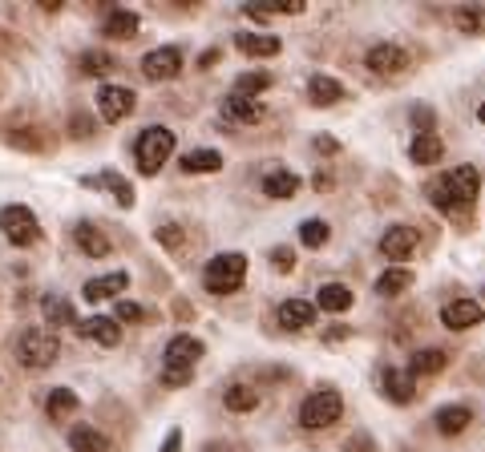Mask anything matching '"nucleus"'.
<instances>
[{
    "instance_id": "obj_3",
    "label": "nucleus",
    "mask_w": 485,
    "mask_h": 452,
    "mask_svg": "<svg viewBox=\"0 0 485 452\" xmlns=\"http://www.w3.org/2000/svg\"><path fill=\"white\" fill-rule=\"evenodd\" d=\"M243 278H247V254H235V251L214 254L203 270V283L211 295H230V291L243 287Z\"/></svg>"
},
{
    "instance_id": "obj_15",
    "label": "nucleus",
    "mask_w": 485,
    "mask_h": 452,
    "mask_svg": "<svg viewBox=\"0 0 485 452\" xmlns=\"http://www.w3.org/2000/svg\"><path fill=\"white\" fill-rule=\"evenodd\" d=\"M125 283H130V275L125 270H109V275H97L85 283V291H81V299H89V303H101V299H114L125 291Z\"/></svg>"
},
{
    "instance_id": "obj_23",
    "label": "nucleus",
    "mask_w": 485,
    "mask_h": 452,
    "mask_svg": "<svg viewBox=\"0 0 485 452\" xmlns=\"http://www.w3.org/2000/svg\"><path fill=\"white\" fill-rule=\"evenodd\" d=\"M138 28H141V17H138V12L114 9V12L106 17V25H101V33L114 36V41H130V36H138Z\"/></svg>"
},
{
    "instance_id": "obj_27",
    "label": "nucleus",
    "mask_w": 485,
    "mask_h": 452,
    "mask_svg": "<svg viewBox=\"0 0 485 452\" xmlns=\"http://www.w3.org/2000/svg\"><path fill=\"white\" fill-rule=\"evenodd\" d=\"M81 186H106L109 194H117V206H122V210L133 206V186L125 182L122 174H114V170H106V174H97V178H85Z\"/></svg>"
},
{
    "instance_id": "obj_35",
    "label": "nucleus",
    "mask_w": 485,
    "mask_h": 452,
    "mask_svg": "<svg viewBox=\"0 0 485 452\" xmlns=\"http://www.w3.org/2000/svg\"><path fill=\"white\" fill-rule=\"evenodd\" d=\"M271 73H263V69H255V73H243V77H235V97H251L255 101L259 93H267L271 89Z\"/></svg>"
},
{
    "instance_id": "obj_19",
    "label": "nucleus",
    "mask_w": 485,
    "mask_h": 452,
    "mask_svg": "<svg viewBox=\"0 0 485 452\" xmlns=\"http://www.w3.org/2000/svg\"><path fill=\"white\" fill-rule=\"evenodd\" d=\"M203 359V343L194 335H174L166 343V364H174V367H194Z\"/></svg>"
},
{
    "instance_id": "obj_9",
    "label": "nucleus",
    "mask_w": 485,
    "mask_h": 452,
    "mask_svg": "<svg viewBox=\"0 0 485 452\" xmlns=\"http://www.w3.org/2000/svg\"><path fill=\"white\" fill-rule=\"evenodd\" d=\"M481 319H485V307L477 303V299H449V303L441 307V323H445L449 331L477 327Z\"/></svg>"
},
{
    "instance_id": "obj_45",
    "label": "nucleus",
    "mask_w": 485,
    "mask_h": 452,
    "mask_svg": "<svg viewBox=\"0 0 485 452\" xmlns=\"http://www.w3.org/2000/svg\"><path fill=\"white\" fill-rule=\"evenodd\" d=\"M73 133H77V138H89V133H93V122H89L85 113H73Z\"/></svg>"
},
{
    "instance_id": "obj_8",
    "label": "nucleus",
    "mask_w": 485,
    "mask_h": 452,
    "mask_svg": "<svg viewBox=\"0 0 485 452\" xmlns=\"http://www.w3.org/2000/svg\"><path fill=\"white\" fill-rule=\"evenodd\" d=\"M182 69V49L178 44H162V49H150L141 57V77L146 81H170Z\"/></svg>"
},
{
    "instance_id": "obj_5",
    "label": "nucleus",
    "mask_w": 485,
    "mask_h": 452,
    "mask_svg": "<svg viewBox=\"0 0 485 452\" xmlns=\"http://www.w3.org/2000/svg\"><path fill=\"white\" fill-rule=\"evenodd\" d=\"M340 416H344V396L332 391V388L311 391L308 400L300 404V424L303 428H332Z\"/></svg>"
},
{
    "instance_id": "obj_12",
    "label": "nucleus",
    "mask_w": 485,
    "mask_h": 452,
    "mask_svg": "<svg viewBox=\"0 0 485 452\" xmlns=\"http://www.w3.org/2000/svg\"><path fill=\"white\" fill-rule=\"evenodd\" d=\"M77 331L85 339H93V343H101V348H117V343H122V323H117L114 315H93V319H81Z\"/></svg>"
},
{
    "instance_id": "obj_14",
    "label": "nucleus",
    "mask_w": 485,
    "mask_h": 452,
    "mask_svg": "<svg viewBox=\"0 0 485 452\" xmlns=\"http://www.w3.org/2000/svg\"><path fill=\"white\" fill-rule=\"evenodd\" d=\"M380 388H384V396L392 404H413L416 400V383L408 372H400V367H384L380 372Z\"/></svg>"
},
{
    "instance_id": "obj_41",
    "label": "nucleus",
    "mask_w": 485,
    "mask_h": 452,
    "mask_svg": "<svg viewBox=\"0 0 485 452\" xmlns=\"http://www.w3.org/2000/svg\"><path fill=\"white\" fill-rule=\"evenodd\" d=\"M190 375H194V367H174V364L162 367V383H170V388H178V383H190Z\"/></svg>"
},
{
    "instance_id": "obj_40",
    "label": "nucleus",
    "mask_w": 485,
    "mask_h": 452,
    "mask_svg": "<svg viewBox=\"0 0 485 452\" xmlns=\"http://www.w3.org/2000/svg\"><path fill=\"white\" fill-rule=\"evenodd\" d=\"M114 319L117 323H138V319H146V311H141L138 303H130V299H122V303L114 307Z\"/></svg>"
},
{
    "instance_id": "obj_33",
    "label": "nucleus",
    "mask_w": 485,
    "mask_h": 452,
    "mask_svg": "<svg viewBox=\"0 0 485 452\" xmlns=\"http://www.w3.org/2000/svg\"><path fill=\"white\" fill-rule=\"evenodd\" d=\"M77 69L85 73V77H106V73H114L117 65H114V57H109L106 49H89V52H81L77 57Z\"/></svg>"
},
{
    "instance_id": "obj_26",
    "label": "nucleus",
    "mask_w": 485,
    "mask_h": 452,
    "mask_svg": "<svg viewBox=\"0 0 485 452\" xmlns=\"http://www.w3.org/2000/svg\"><path fill=\"white\" fill-rule=\"evenodd\" d=\"M41 311H44V319H49V331L53 327H77V315H73L69 299H61V295H44Z\"/></svg>"
},
{
    "instance_id": "obj_31",
    "label": "nucleus",
    "mask_w": 485,
    "mask_h": 452,
    "mask_svg": "<svg viewBox=\"0 0 485 452\" xmlns=\"http://www.w3.org/2000/svg\"><path fill=\"white\" fill-rule=\"evenodd\" d=\"M222 404H227V412H255L259 408V391L247 388V383H230V388L222 391Z\"/></svg>"
},
{
    "instance_id": "obj_7",
    "label": "nucleus",
    "mask_w": 485,
    "mask_h": 452,
    "mask_svg": "<svg viewBox=\"0 0 485 452\" xmlns=\"http://www.w3.org/2000/svg\"><path fill=\"white\" fill-rule=\"evenodd\" d=\"M133 109H138V93H133L130 85H101L97 89V113H101L109 125L125 122Z\"/></svg>"
},
{
    "instance_id": "obj_25",
    "label": "nucleus",
    "mask_w": 485,
    "mask_h": 452,
    "mask_svg": "<svg viewBox=\"0 0 485 452\" xmlns=\"http://www.w3.org/2000/svg\"><path fill=\"white\" fill-rule=\"evenodd\" d=\"M186 170V174H219L222 170V154L219 149H190V154H182V162H178Z\"/></svg>"
},
{
    "instance_id": "obj_2",
    "label": "nucleus",
    "mask_w": 485,
    "mask_h": 452,
    "mask_svg": "<svg viewBox=\"0 0 485 452\" xmlns=\"http://www.w3.org/2000/svg\"><path fill=\"white\" fill-rule=\"evenodd\" d=\"M170 154H174V133H170L166 125H146V130L138 133V141H133V162H138V170L146 178L158 174Z\"/></svg>"
},
{
    "instance_id": "obj_48",
    "label": "nucleus",
    "mask_w": 485,
    "mask_h": 452,
    "mask_svg": "<svg viewBox=\"0 0 485 452\" xmlns=\"http://www.w3.org/2000/svg\"><path fill=\"white\" fill-rule=\"evenodd\" d=\"M214 61H219V49H206L203 57H198V69H211Z\"/></svg>"
},
{
    "instance_id": "obj_36",
    "label": "nucleus",
    "mask_w": 485,
    "mask_h": 452,
    "mask_svg": "<svg viewBox=\"0 0 485 452\" xmlns=\"http://www.w3.org/2000/svg\"><path fill=\"white\" fill-rule=\"evenodd\" d=\"M327 238H332V230H327L324 218H303V222H300V243L303 246H311V251H316V246H324Z\"/></svg>"
},
{
    "instance_id": "obj_20",
    "label": "nucleus",
    "mask_w": 485,
    "mask_h": 452,
    "mask_svg": "<svg viewBox=\"0 0 485 452\" xmlns=\"http://www.w3.org/2000/svg\"><path fill=\"white\" fill-rule=\"evenodd\" d=\"M445 154V141L437 138V133H416L413 141H408V157H413V165H437Z\"/></svg>"
},
{
    "instance_id": "obj_18",
    "label": "nucleus",
    "mask_w": 485,
    "mask_h": 452,
    "mask_svg": "<svg viewBox=\"0 0 485 452\" xmlns=\"http://www.w3.org/2000/svg\"><path fill=\"white\" fill-rule=\"evenodd\" d=\"M73 238H77L81 254H89V259H106L109 251H114V243L106 238V230H97L93 222H77V230H73Z\"/></svg>"
},
{
    "instance_id": "obj_24",
    "label": "nucleus",
    "mask_w": 485,
    "mask_h": 452,
    "mask_svg": "<svg viewBox=\"0 0 485 452\" xmlns=\"http://www.w3.org/2000/svg\"><path fill=\"white\" fill-rule=\"evenodd\" d=\"M235 44H238V52H247V57H275V52L283 49V41L271 33H243V36H235Z\"/></svg>"
},
{
    "instance_id": "obj_46",
    "label": "nucleus",
    "mask_w": 485,
    "mask_h": 452,
    "mask_svg": "<svg viewBox=\"0 0 485 452\" xmlns=\"http://www.w3.org/2000/svg\"><path fill=\"white\" fill-rule=\"evenodd\" d=\"M178 444H182V432H178V428H170L166 440H162V452H178Z\"/></svg>"
},
{
    "instance_id": "obj_10",
    "label": "nucleus",
    "mask_w": 485,
    "mask_h": 452,
    "mask_svg": "<svg viewBox=\"0 0 485 452\" xmlns=\"http://www.w3.org/2000/svg\"><path fill=\"white\" fill-rule=\"evenodd\" d=\"M364 65H368L372 73H400V69H408V52L400 49V44H392V41H380V44H372L368 49Z\"/></svg>"
},
{
    "instance_id": "obj_47",
    "label": "nucleus",
    "mask_w": 485,
    "mask_h": 452,
    "mask_svg": "<svg viewBox=\"0 0 485 452\" xmlns=\"http://www.w3.org/2000/svg\"><path fill=\"white\" fill-rule=\"evenodd\" d=\"M316 149H319V154H335L340 141H335V138H316Z\"/></svg>"
},
{
    "instance_id": "obj_43",
    "label": "nucleus",
    "mask_w": 485,
    "mask_h": 452,
    "mask_svg": "<svg viewBox=\"0 0 485 452\" xmlns=\"http://www.w3.org/2000/svg\"><path fill=\"white\" fill-rule=\"evenodd\" d=\"M344 452H376V444H372V436H352V440L344 444Z\"/></svg>"
},
{
    "instance_id": "obj_39",
    "label": "nucleus",
    "mask_w": 485,
    "mask_h": 452,
    "mask_svg": "<svg viewBox=\"0 0 485 452\" xmlns=\"http://www.w3.org/2000/svg\"><path fill=\"white\" fill-rule=\"evenodd\" d=\"M457 28L461 33H477V28H481V9H477V4H469V9H457Z\"/></svg>"
},
{
    "instance_id": "obj_16",
    "label": "nucleus",
    "mask_w": 485,
    "mask_h": 452,
    "mask_svg": "<svg viewBox=\"0 0 485 452\" xmlns=\"http://www.w3.org/2000/svg\"><path fill=\"white\" fill-rule=\"evenodd\" d=\"M222 113H227V122H238V125H255L267 117V105L263 101H251V97H235L230 93L222 101Z\"/></svg>"
},
{
    "instance_id": "obj_38",
    "label": "nucleus",
    "mask_w": 485,
    "mask_h": 452,
    "mask_svg": "<svg viewBox=\"0 0 485 452\" xmlns=\"http://www.w3.org/2000/svg\"><path fill=\"white\" fill-rule=\"evenodd\" d=\"M158 243L166 246L170 254H178V251H182V246H186V238H182V230H178L174 222H166V226H158Z\"/></svg>"
},
{
    "instance_id": "obj_50",
    "label": "nucleus",
    "mask_w": 485,
    "mask_h": 452,
    "mask_svg": "<svg viewBox=\"0 0 485 452\" xmlns=\"http://www.w3.org/2000/svg\"><path fill=\"white\" fill-rule=\"evenodd\" d=\"M477 117H481V125H485V101H481V109H477Z\"/></svg>"
},
{
    "instance_id": "obj_44",
    "label": "nucleus",
    "mask_w": 485,
    "mask_h": 452,
    "mask_svg": "<svg viewBox=\"0 0 485 452\" xmlns=\"http://www.w3.org/2000/svg\"><path fill=\"white\" fill-rule=\"evenodd\" d=\"M413 122L421 125V133H432V109H424V105H416V109H413Z\"/></svg>"
},
{
    "instance_id": "obj_1",
    "label": "nucleus",
    "mask_w": 485,
    "mask_h": 452,
    "mask_svg": "<svg viewBox=\"0 0 485 452\" xmlns=\"http://www.w3.org/2000/svg\"><path fill=\"white\" fill-rule=\"evenodd\" d=\"M477 190H481V170L477 165H453L449 174L437 178V186H432V206L437 210H461L469 206V202L477 198Z\"/></svg>"
},
{
    "instance_id": "obj_21",
    "label": "nucleus",
    "mask_w": 485,
    "mask_h": 452,
    "mask_svg": "<svg viewBox=\"0 0 485 452\" xmlns=\"http://www.w3.org/2000/svg\"><path fill=\"white\" fill-rule=\"evenodd\" d=\"M432 424L441 428L445 436H457V432H465V428L473 424V408H465V404H445V408H437Z\"/></svg>"
},
{
    "instance_id": "obj_13",
    "label": "nucleus",
    "mask_w": 485,
    "mask_h": 452,
    "mask_svg": "<svg viewBox=\"0 0 485 452\" xmlns=\"http://www.w3.org/2000/svg\"><path fill=\"white\" fill-rule=\"evenodd\" d=\"M316 303H308V299H287V303H279V311H275V319H279V327L287 331H303L316 323Z\"/></svg>"
},
{
    "instance_id": "obj_29",
    "label": "nucleus",
    "mask_w": 485,
    "mask_h": 452,
    "mask_svg": "<svg viewBox=\"0 0 485 452\" xmlns=\"http://www.w3.org/2000/svg\"><path fill=\"white\" fill-rule=\"evenodd\" d=\"M352 291L344 287V283H327V287H319V299H316V307L319 311H332V315H340V311H348L352 307Z\"/></svg>"
},
{
    "instance_id": "obj_4",
    "label": "nucleus",
    "mask_w": 485,
    "mask_h": 452,
    "mask_svg": "<svg viewBox=\"0 0 485 452\" xmlns=\"http://www.w3.org/2000/svg\"><path fill=\"white\" fill-rule=\"evenodd\" d=\"M17 356L25 367H49L61 356V339L49 327H28V331H20V339H17Z\"/></svg>"
},
{
    "instance_id": "obj_32",
    "label": "nucleus",
    "mask_w": 485,
    "mask_h": 452,
    "mask_svg": "<svg viewBox=\"0 0 485 452\" xmlns=\"http://www.w3.org/2000/svg\"><path fill=\"white\" fill-rule=\"evenodd\" d=\"M44 412H49V420H69L73 412H77V391L53 388L49 391V400H44Z\"/></svg>"
},
{
    "instance_id": "obj_28",
    "label": "nucleus",
    "mask_w": 485,
    "mask_h": 452,
    "mask_svg": "<svg viewBox=\"0 0 485 452\" xmlns=\"http://www.w3.org/2000/svg\"><path fill=\"white\" fill-rule=\"evenodd\" d=\"M408 287H413V270H408V267H388L384 275L376 278V295H384V299L405 295Z\"/></svg>"
},
{
    "instance_id": "obj_49",
    "label": "nucleus",
    "mask_w": 485,
    "mask_h": 452,
    "mask_svg": "<svg viewBox=\"0 0 485 452\" xmlns=\"http://www.w3.org/2000/svg\"><path fill=\"white\" fill-rule=\"evenodd\" d=\"M203 452H230V448H227V444H206Z\"/></svg>"
},
{
    "instance_id": "obj_30",
    "label": "nucleus",
    "mask_w": 485,
    "mask_h": 452,
    "mask_svg": "<svg viewBox=\"0 0 485 452\" xmlns=\"http://www.w3.org/2000/svg\"><path fill=\"white\" fill-rule=\"evenodd\" d=\"M69 448H73V452H106L109 440L97 432V428L77 424V428H69Z\"/></svg>"
},
{
    "instance_id": "obj_34",
    "label": "nucleus",
    "mask_w": 485,
    "mask_h": 452,
    "mask_svg": "<svg viewBox=\"0 0 485 452\" xmlns=\"http://www.w3.org/2000/svg\"><path fill=\"white\" fill-rule=\"evenodd\" d=\"M445 367V351L441 348H421L408 359V375H437Z\"/></svg>"
},
{
    "instance_id": "obj_6",
    "label": "nucleus",
    "mask_w": 485,
    "mask_h": 452,
    "mask_svg": "<svg viewBox=\"0 0 485 452\" xmlns=\"http://www.w3.org/2000/svg\"><path fill=\"white\" fill-rule=\"evenodd\" d=\"M0 230H4V238L17 243V246L41 243V222H36V214L28 206H20V202H12V206L0 210Z\"/></svg>"
},
{
    "instance_id": "obj_11",
    "label": "nucleus",
    "mask_w": 485,
    "mask_h": 452,
    "mask_svg": "<svg viewBox=\"0 0 485 452\" xmlns=\"http://www.w3.org/2000/svg\"><path fill=\"white\" fill-rule=\"evenodd\" d=\"M416 243H421V235H416L413 226H388L384 235H380V254L400 262L416 251Z\"/></svg>"
},
{
    "instance_id": "obj_42",
    "label": "nucleus",
    "mask_w": 485,
    "mask_h": 452,
    "mask_svg": "<svg viewBox=\"0 0 485 452\" xmlns=\"http://www.w3.org/2000/svg\"><path fill=\"white\" fill-rule=\"evenodd\" d=\"M271 262H275V270H279V275H291V267H295V254H291V246H275Z\"/></svg>"
},
{
    "instance_id": "obj_37",
    "label": "nucleus",
    "mask_w": 485,
    "mask_h": 452,
    "mask_svg": "<svg viewBox=\"0 0 485 452\" xmlns=\"http://www.w3.org/2000/svg\"><path fill=\"white\" fill-rule=\"evenodd\" d=\"M9 146L12 149H28V154H41V149H44V133L36 130V125H25V130L9 133Z\"/></svg>"
},
{
    "instance_id": "obj_17",
    "label": "nucleus",
    "mask_w": 485,
    "mask_h": 452,
    "mask_svg": "<svg viewBox=\"0 0 485 452\" xmlns=\"http://www.w3.org/2000/svg\"><path fill=\"white\" fill-rule=\"evenodd\" d=\"M308 101L319 105V109H327V105L344 101V85L335 77H327V73H311L308 77Z\"/></svg>"
},
{
    "instance_id": "obj_22",
    "label": "nucleus",
    "mask_w": 485,
    "mask_h": 452,
    "mask_svg": "<svg viewBox=\"0 0 485 452\" xmlns=\"http://www.w3.org/2000/svg\"><path fill=\"white\" fill-rule=\"evenodd\" d=\"M300 174H291V170H271V174L263 178V194L267 198H275V202H287V198H295L300 194Z\"/></svg>"
}]
</instances>
